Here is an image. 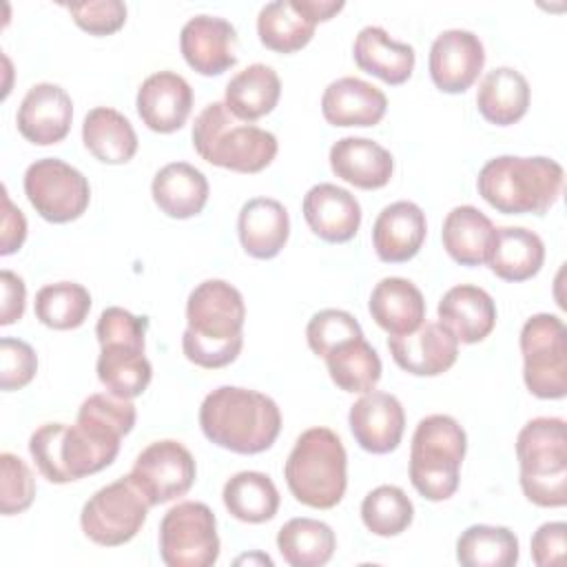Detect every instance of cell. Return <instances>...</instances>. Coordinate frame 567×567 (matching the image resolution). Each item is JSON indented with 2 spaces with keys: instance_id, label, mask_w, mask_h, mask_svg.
<instances>
[{
  "instance_id": "6da1fadb",
  "label": "cell",
  "mask_w": 567,
  "mask_h": 567,
  "mask_svg": "<svg viewBox=\"0 0 567 567\" xmlns=\"http://www.w3.org/2000/svg\"><path fill=\"white\" fill-rule=\"evenodd\" d=\"M135 405L111 392L82 401L73 425L44 423L29 439L40 474L51 483H71L109 467L120 441L135 425Z\"/></svg>"
},
{
  "instance_id": "7a4b0ae2",
  "label": "cell",
  "mask_w": 567,
  "mask_h": 567,
  "mask_svg": "<svg viewBox=\"0 0 567 567\" xmlns=\"http://www.w3.org/2000/svg\"><path fill=\"white\" fill-rule=\"evenodd\" d=\"M244 297L235 286L224 279L197 284L186 301L188 326L182 334L186 359L208 370L233 363L244 346Z\"/></svg>"
},
{
  "instance_id": "3957f363",
  "label": "cell",
  "mask_w": 567,
  "mask_h": 567,
  "mask_svg": "<svg viewBox=\"0 0 567 567\" xmlns=\"http://www.w3.org/2000/svg\"><path fill=\"white\" fill-rule=\"evenodd\" d=\"M199 425L206 439L224 450L259 454L277 441L281 412L270 396L257 390L221 385L202 401Z\"/></svg>"
},
{
  "instance_id": "277c9868",
  "label": "cell",
  "mask_w": 567,
  "mask_h": 567,
  "mask_svg": "<svg viewBox=\"0 0 567 567\" xmlns=\"http://www.w3.org/2000/svg\"><path fill=\"white\" fill-rule=\"evenodd\" d=\"M563 184V166L543 155H498L478 171L476 179L478 195L505 215H543L558 202Z\"/></svg>"
},
{
  "instance_id": "5b68a950",
  "label": "cell",
  "mask_w": 567,
  "mask_h": 567,
  "mask_svg": "<svg viewBox=\"0 0 567 567\" xmlns=\"http://www.w3.org/2000/svg\"><path fill=\"white\" fill-rule=\"evenodd\" d=\"M146 328V317H135L120 306L104 308L97 319L95 334L102 348L97 379L115 396L135 399L151 383L153 368L144 354Z\"/></svg>"
},
{
  "instance_id": "8992f818",
  "label": "cell",
  "mask_w": 567,
  "mask_h": 567,
  "mask_svg": "<svg viewBox=\"0 0 567 567\" xmlns=\"http://www.w3.org/2000/svg\"><path fill=\"white\" fill-rule=\"evenodd\" d=\"M193 146L208 164L237 173H259L277 155V137L237 120L224 102L206 104L195 117Z\"/></svg>"
},
{
  "instance_id": "52a82bcc",
  "label": "cell",
  "mask_w": 567,
  "mask_h": 567,
  "mask_svg": "<svg viewBox=\"0 0 567 567\" xmlns=\"http://www.w3.org/2000/svg\"><path fill=\"white\" fill-rule=\"evenodd\" d=\"M346 447L330 427L301 432L284 465L290 494L315 509L334 507L348 485Z\"/></svg>"
},
{
  "instance_id": "ba28073f",
  "label": "cell",
  "mask_w": 567,
  "mask_h": 567,
  "mask_svg": "<svg viewBox=\"0 0 567 567\" xmlns=\"http://www.w3.org/2000/svg\"><path fill=\"white\" fill-rule=\"evenodd\" d=\"M520 487L538 507L567 503V434L558 416H538L523 425L516 436Z\"/></svg>"
},
{
  "instance_id": "9c48e42d",
  "label": "cell",
  "mask_w": 567,
  "mask_h": 567,
  "mask_svg": "<svg viewBox=\"0 0 567 567\" xmlns=\"http://www.w3.org/2000/svg\"><path fill=\"white\" fill-rule=\"evenodd\" d=\"M467 436L450 414H430L419 421L410 445V481L427 501H445L458 489Z\"/></svg>"
},
{
  "instance_id": "30bf717a",
  "label": "cell",
  "mask_w": 567,
  "mask_h": 567,
  "mask_svg": "<svg viewBox=\"0 0 567 567\" xmlns=\"http://www.w3.org/2000/svg\"><path fill=\"white\" fill-rule=\"evenodd\" d=\"M523 379L538 399L567 394V330L560 317L538 312L520 330Z\"/></svg>"
},
{
  "instance_id": "8fae6325",
  "label": "cell",
  "mask_w": 567,
  "mask_h": 567,
  "mask_svg": "<svg viewBox=\"0 0 567 567\" xmlns=\"http://www.w3.org/2000/svg\"><path fill=\"white\" fill-rule=\"evenodd\" d=\"M159 556L168 567H210L219 558L213 509L199 501L173 505L159 523Z\"/></svg>"
},
{
  "instance_id": "7c38bea8",
  "label": "cell",
  "mask_w": 567,
  "mask_h": 567,
  "mask_svg": "<svg viewBox=\"0 0 567 567\" xmlns=\"http://www.w3.org/2000/svg\"><path fill=\"white\" fill-rule=\"evenodd\" d=\"M148 501L128 476L100 487L82 507L80 525L86 538L102 547H117L137 536L148 516Z\"/></svg>"
},
{
  "instance_id": "4fadbf2b",
  "label": "cell",
  "mask_w": 567,
  "mask_h": 567,
  "mask_svg": "<svg viewBox=\"0 0 567 567\" xmlns=\"http://www.w3.org/2000/svg\"><path fill=\"white\" fill-rule=\"evenodd\" d=\"M24 195L40 217L51 224L78 219L89 202V179L58 157L35 159L24 173Z\"/></svg>"
},
{
  "instance_id": "5bb4252c",
  "label": "cell",
  "mask_w": 567,
  "mask_h": 567,
  "mask_svg": "<svg viewBox=\"0 0 567 567\" xmlns=\"http://www.w3.org/2000/svg\"><path fill=\"white\" fill-rule=\"evenodd\" d=\"M195 474L193 454L179 441L164 439L146 445L137 454L128 478L153 507L184 496L193 487Z\"/></svg>"
},
{
  "instance_id": "9a60e30c",
  "label": "cell",
  "mask_w": 567,
  "mask_h": 567,
  "mask_svg": "<svg viewBox=\"0 0 567 567\" xmlns=\"http://www.w3.org/2000/svg\"><path fill=\"white\" fill-rule=\"evenodd\" d=\"M343 0H275L261 7L257 16V33L266 49L277 53H295L306 47L317 22L330 20L343 9Z\"/></svg>"
},
{
  "instance_id": "2e32d148",
  "label": "cell",
  "mask_w": 567,
  "mask_h": 567,
  "mask_svg": "<svg viewBox=\"0 0 567 567\" xmlns=\"http://www.w3.org/2000/svg\"><path fill=\"white\" fill-rule=\"evenodd\" d=\"M388 350L401 370L436 377L456 363L458 341L441 321H423L408 334H390Z\"/></svg>"
},
{
  "instance_id": "e0dca14e",
  "label": "cell",
  "mask_w": 567,
  "mask_h": 567,
  "mask_svg": "<svg viewBox=\"0 0 567 567\" xmlns=\"http://www.w3.org/2000/svg\"><path fill=\"white\" fill-rule=\"evenodd\" d=\"M485 64V49L476 33L447 29L430 47V75L443 93L467 91Z\"/></svg>"
},
{
  "instance_id": "ac0fdd59",
  "label": "cell",
  "mask_w": 567,
  "mask_h": 567,
  "mask_svg": "<svg viewBox=\"0 0 567 567\" xmlns=\"http://www.w3.org/2000/svg\"><path fill=\"white\" fill-rule=\"evenodd\" d=\"M179 49L190 69L219 75L237 62V31L219 16L199 13L182 27Z\"/></svg>"
},
{
  "instance_id": "d6986e66",
  "label": "cell",
  "mask_w": 567,
  "mask_h": 567,
  "mask_svg": "<svg viewBox=\"0 0 567 567\" xmlns=\"http://www.w3.org/2000/svg\"><path fill=\"white\" fill-rule=\"evenodd\" d=\"M348 423L354 441L372 454H388L399 447L405 430V412L394 394L370 390L350 408Z\"/></svg>"
},
{
  "instance_id": "ffe728a7",
  "label": "cell",
  "mask_w": 567,
  "mask_h": 567,
  "mask_svg": "<svg viewBox=\"0 0 567 567\" xmlns=\"http://www.w3.org/2000/svg\"><path fill=\"white\" fill-rule=\"evenodd\" d=\"M71 120L73 102L69 93L53 82L31 86L16 115L20 135L38 146L62 142L71 131Z\"/></svg>"
},
{
  "instance_id": "44dd1931",
  "label": "cell",
  "mask_w": 567,
  "mask_h": 567,
  "mask_svg": "<svg viewBox=\"0 0 567 567\" xmlns=\"http://www.w3.org/2000/svg\"><path fill=\"white\" fill-rule=\"evenodd\" d=\"M137 113L155 133H173L182 128L193 109V89L175 71H157L137 89Z\"/></svg>"
},
{
  "instance_id": "7402d4cb",
  "label": "cell",
  "mask_w": 567,
  "mask_h": 567,
  "mask_svg": "<svg viewBox=\"0 0 567 567\" xmlns=\"http://www.w3.org/2000/svg\"><path fill=\"white\" fill-rule=\"evenodd\" d=\"M303 217L317 237L330 244H343L361 226V206L350 190L323 182L303 195Z\"/></svg>"
},
{
  "instance_id": "603a6c76",
  "label": "cell",
  "mask_w": 567,
  "mask_h": 567,
  "mask_svg": "<svg viewBox=\"0 0 567 567\" xmlns=\"http://www.w3.org/2000/svg\"><path fill=\"white\" fill-rule=\"evenodd\" d=\"M423 210L408 199L385 206L372 226V246L381 261L401 264L412 259L425 241Z\"/></svg>"
},
{
  "instance_id": "cb8c5ba5",
  "label": "cell",
  "mask_w": 567,
  "mask_h": 567,
  "mask_svg": "<svg viewBox=\"0 0 567 567\" xmlns=\"http://www.w3.org/2000/svg\"><path fill=\"white\" fill-rule=\"evenodd\" d=\"M388 109V97L361 78H339L330 82L321 97V113L332 126H374Z\"/></svg>"
},
{
  "instance_id": "d4e9b609",
  "label": "cell",
  "mask_w": 567,
  "mask_h": 567,
  "mask_svg": "<svg viewBox=\"0 0 567 567\" xmlns=\"http://www.w3.org/2000/svg\"><path fill=\"white\" fill-rule=\"evenodd\" d=\"M330 168L343 182L372 190L390 182L394 159L388 148L368 137H341L330 148Z\"/></svg>"
},
{
  "instance_id": "484cf974",
  "label": "cell",
  "mask_w": 567,
  "mask_h": 567,
  "mask_svg": "<svg viewBox=\"0 0 567 567\" xmlns=\"http://www.w3.org/2000/svg\"><path fill=\"white\" fill-rule=\"evenodd\" d=\"M237 233L250 257L272 259L281 252L290 235L288 210L272 197H252L239 210Z\"/></svg>"
},
{
  "instance_id": "4316f807",
  "label": "cell",
  "mask_w": 567,
  "mask_h": 567,
  "mask_svg": "<svg viewBox=\"0 0 567 567\" xmlns=\"http://www.w3.org/2000/svg\"><path fill=\"white\" fill-rule=\"evenodd\" d=\"M439 321L456 337V341L478 343L494 330L496 306L483 288L461 284L441 297Z\"/></svg>"
},
{
  "instance_id": "83f0119b",
  "label": "cell",
  "mask_w": 567,
  "mask_h": 567,
  "mask_svg": "<svg viewBox=\"0 0 567 567\" xmlns=\"http://www.w3.org/2000/svg\"><path fill=\"white\" fill-rule=\"evenodd\" d=\"M159 210L173 219H188L202 213L208 202V182L199 168L188 162L162 166L151 184Z\"/></svg>"
},
{
  "instance_id": "f1b7e54d",
  "label": "cell",
  "mask_w": 567,
  "mask_h": 567,
  "mask_svg": "<svg viewBox=\"0 0 567 567\" xmlns=\"http://www.w3.org/2000/svg\"><path fill=\"white\" fill-rule=\"evenodd\" d=\"M370 315L388 334H408L425 321L421 290L403 277H383L370 295Z\"/></svg>"
},
{
  "instance_id": "f546056e",
  "label": "cell",
  "mask_w": 567,
  "mask_h": 567,
  "mask_svg": "<svg viewBox=\"0 0 567 567\" xmlns=\"http://www.w3.org/2000/svg\"><path fill=\"white\" fill-rule=\"evenodd\" d=\"M352 55L361 71L388 84H403L414 69V49L408 42L392 40L385 29L374 24L357 33Z\"/></svg>"
},
{
  "instance_id": "4dcf8cb0",
  "label": "cell",
  "mask_w": 567,
  "mask_h": 567,
  "mask_svg": "<svg viewBox=\"0 0 567 567\" xmlns=\"http://www.w3.org/2000/svg\"><path fill=\"white\" fill-rule=\"evenodd\" d=\"M494 224L476 206H456L443 219V248L461 266H481L487 261L494 244Z\"/></svg>"
},
{
  "instance_id": "1f68e13d",
  "label": "cell",
  "mask_w": 567,
  "mask_h": 567,
  "mask_svg": "<svg viewBox=\"0 0 567 567\" xmlns=\"http://www.w3.org/2000/svg\"><path fill=\"white\" fill-rule=\"evenodd\" d=\"M545 261L543 239L523 226H501L487 257L492 272L505 281L532 279Z\"/></svg>"
},
{
  "instance_id": "d6a6232c",
  "label": "cell",
  "mask_w": 567,
  "mask_h": 567,
  "mask_svg": "<svg viewBox=\"0 0 567 567\" xmlns=\"http://www.w3.org/2000/svg\"><path fill=\"white\" fill-rule=\"evenodd\" d=\"M478 113L496 126L518 122L529 106V84L525 75L512 66L492 69L478 84Z\"/></svg>"
},
{
  "instance_id": "836d02e7",
  "label": "cell",
  "mask_w": 567,
  "mask_h": 567,
  "mask_svg": "<svg viewBox=\"0 0 567 567\" xmlns=\"http://www.w3.org/2000/svg\"><path fill=\"white\" fill-rule=\"evenodd\" d=\"M281 95V82L272 66L255 62L230 78L226 84V109L241 122H255L268 115Z\"/></svg>"
},
{
  "instance_id": "e575fe53",
  "label": "cell",
  "mask_w": 567,
  "mask_h": 567,
  "mask_svg": "<svg viewBox=\"0 0 567 567\" xmlns=\"http://www.w3.org/2000/svg\"><path fill=\"white\" fill-rule=\"evenodd\" d=\"M82 142L104 164H126L137 153V135L128 117L111 106H95L82 124Z\"/></svg>"
},
{
  "instance_id": "d590c367",
  "label": "cell",
  "mask_w": 567,
  "mask_h": 567,
  "mask_svg": "<svg viewBox=\"0 0 567 567\" xmlns=\"http://www.w3.org/2000/svg\"><path fill=\"white\" fill-rule=\"evenodd\" d=\"M323 359L330 379L343 392L365 394L374 390L381 379V359L363 337H354L334 346Z\"/></svg>"
},
{
  "instance_id": "8d00e7d4",
  "label": "cell",
  "mask_w": 567,
  "mask_h": 567,
  "mask_svg": "<svg viewBox=\"0 0 567 567\" xmlns=\"http://www.w3.org/2000/svg\"><path fill=\"white\" fill-rule=\"evenodd\" d=\"M277 547L290 567H321L334 549L337 538L330 525L315 518H290L277 534Z\"/></svg>"
},
{
  "instance_id": "74e56055",
  "label": "cell",
  "mask_w": 567,
  "mask_h": 567,
  "mask_svg": "<svg viewBox=\"0 0 567 567\" xmlns=\"http://www.w3.org/2000/svg\"><path fill=\"white\" fill-rule=\"evenodd\" d=\"M224 505L241 523H266L279 509V492L264 472H237L221 492Z\"/></svg>"
},
{
  "instance_id": "f35d334b",
  "label": "cell",
  "mask_w": 567,
  "mask_h": 567,
  "mask_svg": "<svg viewBox=\"0 0 567 567\" xmlns=\"http://www.w3.org/2000/svg\"><path fill=\"white\" fill-rule=\"evenodd\" d=\"M456 560L465 567H512L518 560V538L498 525H472L456 540Z\"/></svg>"
},
{
  "instance_id": "ab89813d",
  "label": "cell",
  "mask_w": 567,
  "mask_h": 567,
  "mask_svg": "<svg viewBox=\"0 0 567 567\" xmlns=\"http://www.w3.org/2000/svg\"><path fill=\"white\" fill-rule=\"evenodd\" d=\"M35 317L53 330L80 328L91 310V295L82 284L58 281L42 286L35 295Z\"/></svg>"
},
{
  "instance_id": "60d3db41",
  "label": "cell",
  "mask_w": 567,
  "mask_h": 567,
  "mask_svg": "<svg viewBox=\"0 0 567 567\" xmlns=\"http://www.w3.org/2000/svg\"><path fill=\"white\" fill-rule=\"evenodd\" d=\"M414 505L396 485H379L361 503V520L377 536H399L410 527Z\"/></svg>"
},
{
  "instance_id": "b9f144b4",
  "label": "cell",
  "mask_w": 567,
  "mask_h": 567,
  "mask_svg": "<svg viewBox=\"0 0 567 567\" xmlns=\"http://www.w3.org/2000/svg\"><path fill=\"white\" fill-rule=\"evenodd\" d=\"M354 337H363L359 321L350 312L337 308L319 310L306 326L308 346L317 357H326L334 346Z\"/></svg>"
},
{
  "instance_id": "7bdbcfd3",
  "label": "cell",
  "mask_w": 567,
  "mask_h": 567,
  "mask_svg": "<svg viewBox=\"0 0 567 567\" xmlns=\"http://www.w3.org/2000/svg\"><path fill=\"white\" fill-rule=\"evenodd\" d=\"M0 512L4 516L11 514H20L24 512L35 496V481L33 474L29 470V465L11 454V452H2L0 454Z\"/></svg>"
},
{
  "instance_id": "ee69618b",
  "label": "cell",
  "mask_w": 567,
  "mask_h": 567,
  "mask_svg": "<svg viewBox=\"0 0 567 567\" xmlns=\"http://www.w3.org/2000/svg\"><path fill=\"white\" fill-rule=\"evenodd\" d=\"M38 372V357L27 341L0 339V388L4 392L20 390L31 383Z\"/></svg>"
},
{
  "instance_id": "f6af8a7d",
  "label": "cell",
  "mask_w": 567,
  "mask_h": 567,
  "mask_svg": "<svg viewBox=\"0 0 567 567\" xmlns=\"http://www.w3.org/2000/svg\"><path fill=\"white\" fill-rule=\"evenodd\" d=\"M75 24L93 35L115 33L126 22V4L120 0H89L66 4Z\"/></svg>"
},
{
  "instance_id": "bcb514c9",
  "label": "cell",
  "mask_w": 567,
  "mask_h": 567,
  "mask_svg": "<svg viewBox=\"0 0 567 567\" xmlns=\"http://www.w3.org/2000/svg\"><path fill=\"white\" fill-rule=\"evenodd\" d=\"M567 525L563 520L543 523L532 536V558L538 567H549L563 560Z\"/></svg>"
},
{
  "instance_id": "7dc6e473",
  "label": "cell",
  "mask_w": 567,
  "mask_h": 567,
  "mask_svg": "<svg viewBox=\"0 0 567 567\" xmlns=\"http://www.w3.org/2000/svg\"><path fill=\"white\" fill-rule=\"evenodd\" d=\"M27 237V219L20 208H16L7 195V188L2 186V244L0 255L16 252Z\"/></svg>"
},
{
  "instance_id": "c3c4849f",
  "label": "cell",
  "mask_w": 567,
  "mask_h": 567,
  "mask_svg": "<svg viewBox=\"0 0 567 567\" xmlns=\"http://www.w3.org/2000/svg\"><path fill=\"white\" fill-rule=\"evenodd\" d=\"M0 286H2V310H0V323L9 326L18 321L24 312V299H27V288L22 277H18L11 270L0 272Z\"/></svg>"
}]
</instances>
